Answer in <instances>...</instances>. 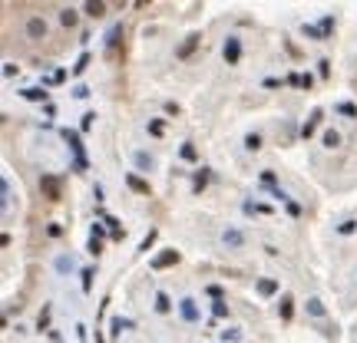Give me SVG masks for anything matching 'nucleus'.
Instances as JSON below:
<instances>
[{"mask_svg": "<svg viewBox=\"0 0 357 343\" xmlns=\"http://www.w3.org/2000/svg\"><path fill=\"white\" fill-rule=\"evenodd\" d=\"M258 290H261V294H275V281H261Z\"/></svg>", "mask_w": 357, "mask_h": 343, "instance_id": "5", "label": "nucleus"}, {"mask_svg": "<svg viewBox=\"0 0 357 343\" xmlns=\"http://www.w3.org/2000/svg\"><path fill=\"white\" fill-rule=\"evenodd\" d=\"M129 185H133L136 191H143V195H149V185H145V182H139L136 175H129Z\"/></svg>", "mask_w": 357, "mask_h": 343, "instance_id": "4", "label": "nucleus"}, {"mask_svg": "<svg viewBox=\"0 0 357 343\" xmlns=\"http://www.w3.org/2000/svg\"><path fill=\"white\" fill-rule=\"evenodd\" d=\"M182 313H185L189 320H192V317H195V307H192V300H185V307H182Z\"/></svg>", "mask_w": 357, "mask_h": 343, "instance_id": "8", "label": "nucleus"}, {"mask_svg": "<svg viewBox=\"0 0 357 343\" xmlns=\"http://www.w3.org/2000/svg\"><path fill=\"white\" fill-rule=\"evenodd\" d=\"M291 310H294L291 307V297H285L281 300V320H291Z\"/></svg>", "mask_w": 357, "mask_h": 343, "instance_id": "3", "label": "nucleus"}, {"mask_svg": "<svg viewBox=\"0 0 357 343\" xmlns=\"http://www.w3.org/2000/svg\"><path fill=\"white\" fill-rule=\"evenodd\" d=\"M308 310H311L314 317H321V313H324V307H321V304H318V300H311V304H308Z\"/></svg>", "mask_w": 357, "mask_h": 343, "instance_id": "7", "label": "nucleus"}, {"mask_svg": "<svg viewBox=\"0 0 357 343\" xmlns=\"http://www.w3.org/2000/svg\"><path fill=\"white\" fill-rule=\"evenodd\" d=\"M40 188L46 191V198H50V201H56V198H60V182H56L53 175H43V182H40Z\"/></svg>", "mask_w": 357, "mask_h": 343, "instance_id": "1", "label": "nucleus"}, {"mask_svg": "<svg viewBox=\"0 0 357 343\" xmlns=\"http://www.w3.org/2000/svg\"><path fill=\"white\" fill-rule=\"evenodd\" d=\"M176 261H178L176 251H166V254H159V257H156V267H169V264H176Z\"/></svg>", "mask_w": 357, "mask_h": 343, "instance_id": "2", "label": "nucleus"}, {"mask_svg": "<svg viewBox=\"0 0 357 343\" xmlns=\"http://www.w3.org/2000/svg\"><path fill=\"white\" fill-rule=\"evenodd\" d=\"M337 142H341V135H337V132H327V135H324V145H331V149H334Z\"/></svg>", "mask_w": 357, "mask_h": 343, "instance_id": "6", "label": "nucleus"}]
</instances>
